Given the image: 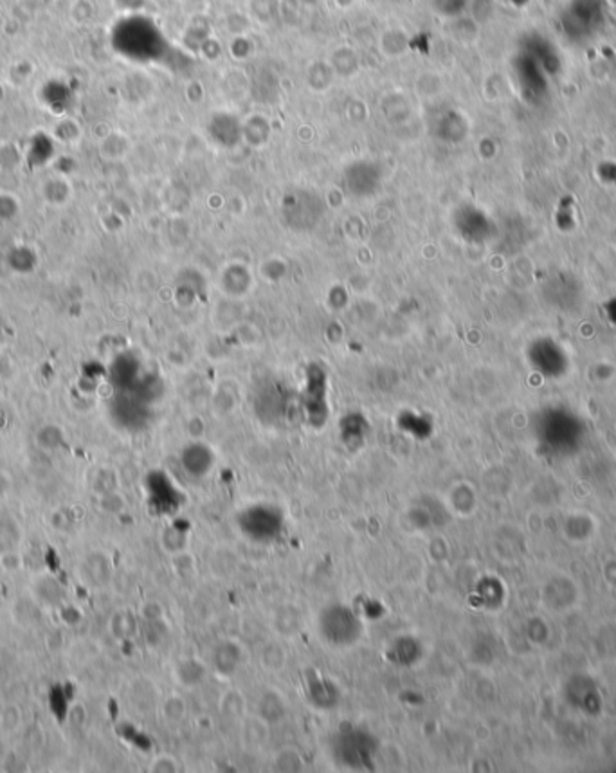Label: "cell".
Masks as SVG:
<instances>
[{"label":"cell","instance_id":"cell-1","mask_svg":"<svg viewBox=\"0 0 616 773\" xmlns=\"http://www.w3.org/2000/svg\"><path fill=\"white\" fill-rule=\"evenodd\" d=\"M152 770L153 772H177L178 765L174 759H169V757H162V759H157L153 763Z\"/></svg>","mask_w":616,"mask_h":773}]
</instances>
